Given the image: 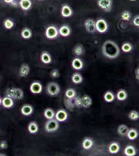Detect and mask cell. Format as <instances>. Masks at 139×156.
Returning <instances> with one entry per match:
<instances>
[{"instance_id":"13","label":"cell","mask_w":139,"mask_h":156,"mask_svg":"<svg viewBox=\"0 0 139 156\" xmlns=\"http://www.w3.org/2000/svg\"><path fill=\"white\" fill-rule=\"evenodd\" d=\"M33 112V108L32 106L25 104L21 108V113L25 116H29Z\"/></svg>"},{"instance_id":"42","label":"cell","mask_w":139,"mask_h":156,"mask_svg":"<svg viewBox=\"0 0 139 156\" xmlns=\"http://www.w3.org/2000/svg\"><path fill=\"white\" fill-rule=\"evenodd\" d=\"M135 78L136 79L139 80V68H137V69H135Z\"/></svg>"},{"instance_id":"24","label":"cell","mask_w":139,"mask_h":156,"mask_svg":"<svg viewBox=\"0 0 139 156\" xmlns=\"http://www.w3.org/2000/svg\"><path fill=\"white\" fill-rule=\"evenodd\" d=\"M72 80L74 84H79L82 82L83 81V78L81 74L78 72H76L72 74Z\"/></svg>"},{"instance_id":"12","label":"cell","mask_w":139,"mask_h":156,"mask_svg":"<svg viewBox=\"0 0 139 156\" xmlns=\"http://www.w3.org/2000/svg\"><path fill=\"white\" fill-rule=\"evenodd\" d=\"M61 13L62 16L66 18V17H69L72 15L73 11L70 6H68V5L65 4L62 7Z\"/></svg>"},{"instance_id":"15","label":"cell","mask_w":139,"mask_h":156,"mask_svg":"<svg viewBox=\"0 0 139 156\" xmlns=\"http://www.w3.org/2000/svg\"><path fill=\"white\" fill-rule=\"evenodd\" d=\"M14 99L5 96L2 99V105L5 108H11L14 105Z\"/></svg>"},{"instance_id":"40","label":"cell","mask_w":139,"mask_h":156,"mask_svg":"<svg viewBox=\"0 0 139 156\" xmlns=\"http://www.w3.org/2000/svg\"><path fill=\"white\" fill-rule=\"evenodd\" d=\"M8 147V144L6 140H1L0 142V149H5Z\"/></svg>"},{"instance_id":"45","label":"cell","mask_w":139,"mask_h":156,"mask_svg":"<svg viewBox=\"0 0 139 156\" xmlns=\"http://www.w3.org/2000/svg\"><path fill=\"white\" fill-rule=\"evenodd\" d=\"M2 99H1V97L0 96V105H1V104H2Z\"/></svg>"},{"instance_id":"36","label":"cell","mask_w":139,"mask_h":156,"mask_svg":"<svg viewBox=\"0 0 139 156\" xmlns=\"http://www.w3.org/2000/svg\"><path fill=\"white\" fill-rule=\"evenodd\" d=\"M121 19L123 21H130L131 18V14L128 11H125L121 13Z\"/></svg>"},{"instance_id":"11","label":"cell","mask_w":139,"mask_h":156,"mask_svg":"<svg viewBox=\"0 0 139 156\" xmlns=\"http://www.w3.org/2000/svg\"><path fill=\"white\" fill-rule=\"evenodd\" d=\"M30 72V66L27 64H23L19 71V76L20 77H26Z\"/></svg>"},{"instance_id":"48","label":"cell","mask_w":139,"mask_h":156,"mask_svg":"<svg viewBox=\"0 0 139 156\" xmlns=\"http://www.w3.org/2000/svg\"><path fill=\"white\" fill-rule=\"evenodd\" d=\"M39 1H41V0H39Z\"/></svg>"},{"instance_id":"23","label":"cell","mask_w":139,"mask_h":156,"mask_svg":"<svg viewBox=\"0 0 139 156\" xmlns=\"http://www.w3.org/2000/svg\"><path fill=\"white\" fill-rule=\"evenodd\" d=\"M73 52L74 55L79 56L84 53L85 48L82 44H77L74 47Z\"/></svg>"},{"instance_id":"9","label":"cell","mask_w":139,"mask_h":156,"mask_svg":"<svg viewBox=\"0 0 139 156\" xmlns=\"http://www.w3.org/2000/svg\"><path fill=\"white\" fill-rule=\"evenodd\" d=\"M30 90L33 94H40L42 92L43 86L40 82L34 81L30 85Z\"/></svg>"},{"instance_id":"26","label":"cell","mask_w":139,"mask_h":156,"mask_svg":"<svg viewBox=\"0 0 139 156\" xmlns=\"http://www.w3.org/2000/svg\"><path fill=\"white\" fill-rule=\"evenodd\" d=\"M128 94L126 91L123 89L119 90L117 93L116 98L119 101H123L127 99Z\"/></svg>"},{"instance_id":"46","label":"cell","mask_w":139,"mask_h":156,"mask_svg":"<svg viewBox=\"0 0 139 156\" xmlns=\"http://www.w3.org/2000/svg\"><path fill=\"white\" fill-rule=\"evenodd\" d=\"M3 154H0V156H6L5 154H4V155H2Z\"/></svg>"},{"instance_id":"32","label":"cell","mask_w":139,"mask_h":156,"mask_svg":"<svg viewBox=\"0 0 139 156\" xmlns=\"http://www.w3.org/2000/svg\"><path fill=\"white\" fill-rule=\"evenodd\" d=\"M24 97V93L20 88H15V99L20 101Z\"/></svg>"},{"instance_id":"33","label":"cell","mask_w":139,"mask_h":156,"mask_svg":"<svg viewBox=\"0 0 139 156\" xmlns=\"http://www.w3.org/2000/svg\"><path fill=\"white\" fill-rule=\"evenodd\" d=\"M133 49V46L132 44L129 43V42H126L123 44L121 46V50L122 51L125 52V53H128L131 51Z\"/></svg>"},{"instance_id":"2","label":"cell","mask_w":139,"mask_h":156,"mask_svg":"<svg viewBox=\"0 0 139 156\" xmlns=\"http://www.w3.org/2000/svg\"><path fill=\"white\" fill-rule=\"evenodd\" d=\"M74 103L76 107L79 108H87L92 105V101L90 97L85 95L82 97H75Z\"/></svg>"},{"instance_id":"10","label":"cell","mask_w":139,"mask_h":156,"mask_svg":"<svg viewBox=\"0 0 139 156\" xmlns=\"http://www.w3.org/2000/svg\"><path fill=\"white\" fill-rule=\"evenodd\" d=\"M55 118L58 122H64L67 120L68 114L64 109H60L57 111L55 114Z\"/></svg>"},{"instance_id":"43","label":"cell","mask_w":139,"mask_h":156,"mask_svg":"<svg viewBox=\"0 0 139 156\" xmlns=\"http://www.w3.org/2000/svg\"><path fill=\"white\" fill-rule=\"evenodd\" d=\"M20 1L21 0H14V2H13V4L12 5L15 6H18V5H19V2H20Z\"/></svg>"},{"instance_id":"3","label":"cell","mask_w":139,"mask_h":156,"mask_svg":"<svg viewBox=\"0 0 139 156\" xmlns=\"http://www.w3.org/2000/svg\"><path fill=\"white\" fill-rule=\"evenodd\" d=\"M46 93L51 96H56L60 92V87L58 84L54 82L49 83L46 88Z\"/></svg>"},{"instance_id":"44","label":"cell","mask_w":139,"mask_h":156,"mask_svg":"<svg viewBox=\"0 0 139 156\" xmlns=\"http://www.w3.org/2000/svg\"><path fill=\"white\" fill-rule=\"evenodd\" d=\"M4 1L7 4H11V5H13L14 2V0H4Z\"/></svg>"},{"instance_id":"16","label":"cell","mask_w":139,"mask_h":156,"mask_svg":"<svg viewBox=\"0 0 139 156\" xmlns=\"http://www.w3.org/2000/svg\"><path fill=\"white\" fill-rule=\"evenodd\" d=\"M41 60L42 62L45 64H49L52 61V56L47 52H43L41 55Z\"/></svg>"},{"instance_id":"14","label":"cell","mask_w":139,"mask_h":156,"mask_svg":"<svg viewBox=\"0 0 139 156\" xmlns=\"http://www.w3.org/2000/svg\"><path fill=\"white\" fill-rule=\"evenodd\" d=\"M72 66L75 70H79L83 68L84 62L82 60H80L79 58H75L72 60Z\"/></svg>"},{"instance_id":"7","label":"cell","mask_w":139,"mask_h":156,"mask_svg":"<svg viewBox=\"0 0 139 156\" xmlns=\"http://www.w3.org/2000/svg\"><path fill=\"white\" fill-rule=\"evenodd\" d=\"M59 34V31L57 28L51 26L48 27L45 31L46 37L49 39H54L56 38Z\"/></svg>"},{"instance_id":"37","label":"cell","mask_w":139,"mask_h":156,"mask_svg":"<svg viewBox=\"0 0 139 156\" xmlns=\"http://www.w3.org/2000/svg\"><path fill=\"white\" fill-rule=\"evenodd\" d=\"M4 26L6 29H11L14 26V22L9 19H6L4 21Z\"/></svg>"},{"instance_id":"18","label":"cell","mask_w":139,"mask_h":156,"mask_svg":"<svg viewBox=\"0 0 139 156\" xmlns=\"http://www.w3.org/2000/svg\"><path fill=\"white\" fill-rule=\"evenodd\" d=\"M124 154L127 156H134L137 154V150L132 145H128L124 149Z\"/></svg>"},{"instance_id":"31","label":"cell","mask_w":139,"mask_h":156,"mask_svg":"<svg viewBox=\"0 0 139 156\" xmlns=\"http://www.w3.org/2000/svg\"><path fill=\"white\" fill-rule=\"evenodd\" d=\"M65 95L67 99H74L76 97V93L75 90H74L73 89H72V88H70L66 91Z\"/></svg>"},{"instance_id":"39","label":"cell","mask_w":139,"mask_h":156,"mask_svg":"<svg viewBox=\"0 0 139 156\" xmlns=\"http://www.w3.org/2000/svg\"><path fill=\"white\" fill-rule=\"evenodd\" d=\"M50 76H52L53 78H58L60 76V73L59 70L57 69H53L52 71L50 72Z\"/></svg>"},{"instance_id":"41","label":"cell","mask_w":139,"mask_h":156,"mask_svg":"<svg viewBox=\"0 0 139 156\" xmlns=\"http://www.w3.org/2000/svg\"><path fill=\"white\" fill-rule=\"evenodd\" d=\"M133 23L137 27L139 26V15H137L135 17L133 20Z\"/></svg>"},{"instance_id":"4","label":"cell","mask_w":139,"mask_h":156,"mask_svg":"<svg viewBox=\"0 0 139 156\" xmlns=\"http://www.w3.org/2000/svg\"><path fill=\"white\" fill-rule=\"evenodd\" d=\"M59 128V122L57 121L56 119H52L48 120L46 122L45 125V131L47 132H54L57 131Z\"/></svg>"},{"instance_id":"6","label":"cell","mask_w":139,"mask_h":156,"mask_svg":"<svg viewBox=\"0 0 139 156\" xmlns=\"http://www.w3.org/2000/svg\"><path fill=\"white\" fill-rule=\"evenodd\" d=\"M96 30L101 33L107 31L109 28L107 23L103 19H100L96 22Z\"/></svg>"},{"instance_id":"1","label":"cell","mask_w":139,"mask_h":156,"mask_svg":"<svg viewBox=\"0 0 139 156\" xmlns=\"http://www.w3.org/2000/svg\"><path fill=\"white\" fill-rule=\"evenodd\" d=\"M103 55L109 59H115L119 57L120 49L119 45L115 42L107 40L102 46Z\"/></svg>"},{"instance_id":"19","label":"cell","mask_w":139,"mask_h":156,"mask_svg":"<svg viewBox=\"0 0 139 156\" xmlns=\"http://www.w3.org/2000/svg\"><path fill=\"white\" fill-rule=\"evenodd\" d=\"M28 130L31 134H35L39 131V126L36 122H30L28 124Z\"/></svg>"},{"instance_id":"47","label":"cell","mask_w":139,"mask_h":156,"mask_svg":"<svg viewBox=\"0 0 139 156\" xmlns=\"http://www.w3.org/2000/svg\"><path fill=\"white\" fill-rule=\"evenodd\" d=\"M130 1H131V2H135V1H136L137 0H129Z\"/></svg>"},{"instance_id":"30","label":"cell","mask_w":139,"mask_h":156,"mask_svg":"<svg viewBox=\"0 0 139 156\" xmlns=\"http://www.w3.org/2000/svg\"><path fill=\"white\" fill-rule=\"evenodd\" d=\"M104 99L108 103H111L114 101L115 95L111 91H107L104 95Z\"/></svg>"},{"instance_id":"20","label":"cell","mask_w":139,"mask_h":156,"mask_svg":"<svg viewBox=\"0 0 139 156\" xmlns=\"http://www.w3.org/2000/svg\"><path fill=\"white\" fill-rule=\"evenodd\" d=\"M21 8L25 11H28L32 6V2L31 0H21L19 3Z\"/></svg>"},{"instance_id":"35","label":"cell","mask_w":139,"mask_h":156,"mask_svg":"<svg viewBox=\"0 0 139 156\" xmlns=\"http://www.w3.org/2000/svg\"><path fill=\"white\" fill-rule=\"evenodd\" d=\"M128 117L130 120H133V121H135L138 120L139 119V113L137 111L135 110H132L131 111Z\"/></svg>"},{"instance_id":"8","label":"cell","mask_w":139,"mask_h":156,"mask_svg":"<svg viewBox=\"0 0 139 156\" xmlns=\"http://www.w3.org/2000/svg\"><path fill=\"white\" fill-rule=\"evenodd\" d=\"M84 27L87 31L89 33H93L96 32V22L92 19H88L85 21Z\"/></svg>"},{"instance_id":"25","label":"cell","mask_w":139,"mask_h":156,"mask_svg":"<svg viewBox=\"0 0 139 156\" xmlns=\"http://www.w3.org/2000/svg\"><path fill=\"white\" fill-rule=\"evenodd\" d=\"M127 135L130 140H135L139 135V132L136 129L131 128V129H129V131H128Z\"/></svg>"},{"instance_id":"38","label":"cell","mask_w":139,"mask_h":156,"mask_svg":"<svg viewBox=\"0 0 139 156\" xmlns=\"http://www.w3.org/2000/svg\"><path fill=\"white\" fill-rule=\"evenodd\" d=\"M64 104L66 106V108H68L70 110H72L74 107V104L72 101V99H64Z\"/></svg>"},{"instance_id":"28","label":"cell","mask_w":139,"mask_h":156,"mask_svg":"<svg viewBox=\"0 0 139 156\" xmlns=\"http://www.w3.org/2000/svg\"><path fill=\"white\" fill-rule=\"evenodd\" d=\"M129 128L128 126L125 124H121L117 128V132L121 136L127 135Z\"/></svg>"},{"instance_id":"17","label":"cell","mask_w":139,"mask_h":156,"mask_svg":"<svg viewBox=\"0 0 139 156\" xmlns=\"http://www.w3.org/2000/svg\"><path fill=\"white\" fill-rule=\"evenodd\" d=\"M71 28L67 25H64L61 26L59 30L60 35L63 37H68L71 34Z\"/></svg>"},{"instance_id":"34","label":"cell","mask_w":139,"mask_h":156,"mask_svg":"<svg viewBox=\"0 0 139 156\" xmlns=\"http://www.w3.org/2000/svg\"><path fill=\"white\" fill-rule=\"evenodd\" d=\"M6 96L8 97L11 99H15V88H8L5 92Z\"/></svg>"},{"instance_id":"27","label":"cell","mask_w":139,"mask_h":156,"mask_svg":"<svg viewBox=\"0 0 139 156\" xmlns=\"http://www.w3.org/2000/svg\"><path fill=\"white\" fill-rule=\"evenodd\" d=\"M32 32L29 28H25L21 32V35L23 39H29L32 37Z\"/></svg>"},{"instance_id":"22","label":"cell","mask_w":139,"mask_h":156,"mask_svg":"<svg viewBox=\"0 0 139 156\" xmlns=\"http://www.w3.org/2000/svg\"><path fill=\"white\" fill-rule=\"evenodd\" d=\"M94 140L91 138H85L82 143L83 147L85 149L88 150L94 146Z\"/></svg>"},{"instance_id":"5","label":"cell","mask_w":139,"mask_h":156,"mask_svg":"<svg viewBox=\"0 0 139 156\" xmlns=\"http://www.w3.org/2000/svg\"><path fill=\"white\" fill-rule=\"evenodd\" d=\"M97 4L99 7L104 11L109 12L111 11L113 5L112 0H98Z\"/></svg>"},{"instance_id":"29","label":"cell","mask_w":139,"mask_h":156,"mask_svg":"<svg viewBox=\"0 0 139 156\" xmlns=\"http://www.w3.org/2000/svg\"><path fill=\"white\" fill-rule=\"evenodd\" d=\"M55 113L54 110L52 109V108H47L44 111V115L46 119H52L54 118L55 117Z\"/></svg>"},{"instance_id":"21","label":"cell","mask_w":139,"mask_h":156,"mask_svg":"<svg viewBox=\"0 0 139 156\" xmlns=\"http://www.w3.org/2000/svg\"><path fill=\"white\" fill-rule=\"evenodd\" d=\"M119 150H120V145L118 143L113 142L109 145V151L111 154H117L119 152Z\"/></svg>"}]
</instances>
